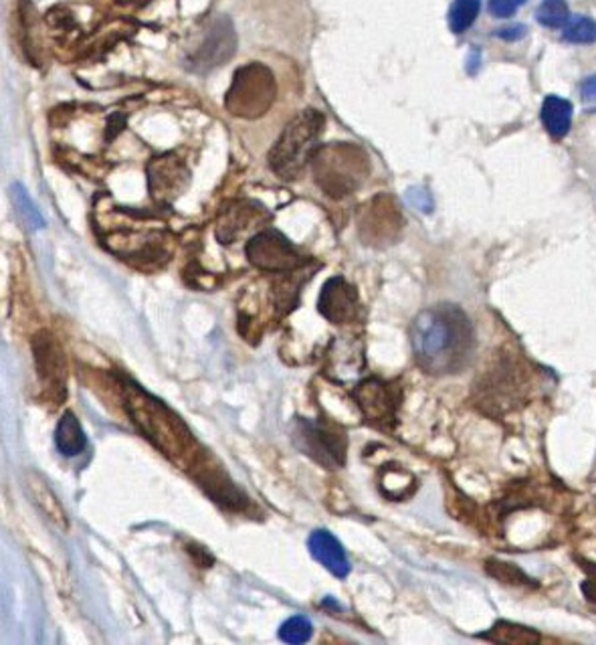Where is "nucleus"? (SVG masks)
<instances>
[{"instance_id": "nucleus-13", "label": "nucleus", "mask_w": 596, "mask_h": 645, "mask_svg": "<svg viewBox=\"0 0 596 645\" xmlns=\"http://www.w3.org/2000/svg\"><path fill=\"white\" fill-rule=\"evenodd\" d=\"M150 192L158 200H172L187 185L188 172L177 156H160L148 168Z\"/></svg>"}, {"instance_id": "nucleus-8", "label": "nucleus", "mask_w": 596, "mask_h": 645, "mask_svg": "<svg viewBox=\"0 0 596 645\" xmlns=\"http://www.w3.org/2000/svg\"><path fill=\"white\" fill-rule=\"evenodd\" d=\"M245 254L255 267L264 271H274V274L296 271L309 264L306 257L299 256L298 249L288 237L276 229H266L255 235L254 239L247 244Z\"/></svg>"}, {"instance_id": "nucleus-28", "label": "nucleus", "mask_w": 596, "mask_h": 645, "mask_svg": "<svg viewBox=\"0 0 596 645\" xmlns=\"http://www.w3.org/2000/svg\"><path fill=\"white\" fill-rule=\"evenodd\" d=\"M580 96H583V103H585L586 110L596 111V73L583 81Z\"/></svg>"}, {"instance_id": "nucleus-15", "label": "nucleus", "mask_w": 596, "mask_h": 645, "mask_svg": "<svg viewBox=\"0 0 596 645\" xmlns=\"http://www.w3.org/2000/svg\"><path fill=\"white\" fill-rule=\"evenodd\" d=\"M264 215H266V209H261L255 202L232 207L231 211L222 215L217 235L222 244L235 241L239 235L244 234L245 229H249V225H255Z\"/></svg>"}, {"instance_id": "nucleus-16", "label": "nucleus", "mask_w": 596, "mask_h": 645, "mask_svg": "<svg viewBox=\"0 0 596 645\" xmlns=\"http://www.w3.org/2000/svg\"><path fill=\"white\" fill-rule=\"evenodd\" d=\"M573 103L558 96H548L542 103V123L554 140H563L573 128Z\"/></svg>"}, {"instance_id": "nucleus-24", "label": "nucleus", "mask_w": 596, "mask_h": 645, "mask_svg": "<svg viewBox=\"0 0 596 645\" xmlns=\"http://www.w3.org/2000/svg\"><path fill=\"white\" fill-rule=\"evenodd\" d=\"M311 634H314V625H311L308 617H304V615L289 617L288 622L279 627V637H281L286 644H306L309 637H311Z\"/></svg>"}, {"instance_id": "nucleus-29", "label": "nucleus", "mask_w": 596, "mask_h": 645, "mask_svg": "<svg viewBox=\"0 0 596 645\" xmlns=\"http://www.w3.org/2000/svg\"><path fill=\"white\" fill-rule=\"evenodd\" d=\"M407 199L410 200L413 207H417L423 212H429L433 209V200L423 189H410L407 192Z\"/></svg>"}, {"instance_id": "nucleus-19", "label": "nucleus", "mask_w": 596, "mask_h": 645, "mask_svg": "<svg viewBox=\"0 0 596 645\" xmlns=\"http://www.w3.org/2000/svg\"><path fill=\"white\" fill-rule=\"evenodd\" d=\"M484 637L489 639V642L508 645H536L542 642L538 632H534L530 627L518 625V623L509 622H497Z\"/></svg>"}, {"instance_id": "nucleus-5", "label": "nucleus", "mask_w": 596, "mask_h": 645, "mask_svg": "<svg viewBox=\"0 0 596 645\" xmlns=\"http://www.w3.org/2000/svg\"><path fill=\"white\" fill-rule=\"evenodd\" d=\"M277 98V83L274 73L261 63L237 69L231 88L225 96L227 111L241 120L264 118Z\"/></svg>"}, {"instance_id": "nucleus-3", "label": "nucleus", "mask_w": 596, "mask_h": 645, "mask_svg": "<svg viewBox=\"0 0 596 645\" xmlns=\"http://www.w3.org/2000/svg\"><path fill=\"white\" fill-rule=\"evenodd\" d=\"M326 118L318 110H304L286 126L269 152V167L277 177L284 180L301 177L318 150Z\"/></svg>"}, {"instance_id": "nucleus-23", "label": "nucleus", "mask_w": 596, "mask_h": 645, "mask_svg": "<svg viewBox=\"0 0 596 645\" xmlns=\"http://www.w3.org/2000/svg\"><path fill=\"white\" fill-rule=\"evenodd\" d=\"M564 41L576 44H590L596 41V21L588 17H576L566 22L563 31Z\"/></svg>"}, {"instance_id": "nucleus-26", "label": "nucleus", "mask_w": 596, "mask_h": 645, "mask_svg": "<svg viewBox=\"0 0 596 645\" xmlns=\"http://www.w3.org/2000/svg\"><path fill=\"white\" fill-rule=\"evenodd\" d=\"M306 278L296 281V278H286L276 288V306L277 310L288 314L294 310V306L298 304L299 289L304 286Z\"/></svg>"}, {"instance_id": "nucleus-4", "label": "nucleus", "mask_w": 596, "mask_h": 645, "mask_svg": "<svg viewBox=\"0 0 596 645\" xmlns=\"http://www.w3.org/2000/svg\"><path fill=\"white\" fill-rule=\"evenodd\" d=\"M126 403L132 413L133 423L156 447L165 452L166 456H177L187 449L190 441L187 425L182 419H178L165 403L150 397L136 385L126 387Z\"/></svg>"}, {"instance_id": "nucleus-30", "label": "nucleus", "mask_w": 596, "mask_h": 645, "mask_svg": "<svg viewBox=\"0 0 596 645\" xmlns=\"http://www.w3.org/2000/svg\"><path fill=\"white\" fill-rule=\"evenodd\" d=\"M526 34V27L524 24H511V27H506V29H499L497 31V37L506 39V41H518Z\"/></svg>"}, {"instance_id": "nucleus-31", "label": "nucleus", "mask_w": 596, "mask_h": 645, "mask_svg": "<svg viewBox=\"0 0 596 645\" xmlns=\"http://www.w3.org/2000/svg\"><path fill=\"white\" fill-rule=\"evenodd\" d=\"M583 593H585L588 603H593L596 607V580H586L585 585H583Z\"/></svg>"}, {"instance_id": "nucleus-14", "label": "nucleus", "mask_w": 596, "mask_h": 645, "mask_svg": "<svg viewBox=\"0 0 596 645\" xmlns=\"http://www.w3.org/2000/svg\"><path fill=\"white\" fill-rule=\"evenodd\" d=\"M309 555L314 556L321 567L328 568L334 577L346 578L350 575V560L338 538L328 530H314L308 538Z\"/></svg>"}, {"instance_id": "nucleus-25", "label": "nucleus", "mask_w": 596, "mask_h": 645, "mask_svg": "<svg viewBox=\"0 0 596 645\" xmlns=\"http://www.w3.org/2000/svg\"><path fill=\"white\" fill-rule=\"evenodd\" d=\"M487 573L506 585H530L532 583V578H528L522 568L508 565V563H499V560H489Z\"/></svg>"}, {"instance_id": "nucleus-18", "label": "nucleus", "mask_w": 596, "mask_h": 645, "mask_svg": "<svg viewBox=\"0 0 596 645\" xmlns=\"http://www.w3.org/2000/svg\"><path fill=\"white\" fill-rule=\"evenodd\" d=\"M56 445L57 449L66 457L79 456L86 449V445H88L86 431L81 429V423L78 421V417L73 413H66L57 425Z\"/></svg>"}, {"instance_id": "nucleus-27", "label": "nucleus", "mask_w": 596, "mask_h": 645, "mask_svg": "<svg viewBox=\"0 0 596 645\" xmlns=\"http://www.w3.org/2000/svg\"><path fill=\"white\" fill-rule=\"evenodd\" d=\"M526 0H489V12L497 19H509L519 11Z\"/></svg>"}, {"instance_id": "nucleus-9", "label": "nucleus", "mask_w": 596, "mask_h": 645, "mask_svg": "<svg viewBox=\"0 0 596 645\" xmlns=\"http://www.w3.org/2000/svg\"><path fill=\"white\" fill-rule=\"evenodd\" d=\"M360 239L370 247H387L395 244L403 231V212L388 195H378L366 202L358 215Z\"/></svg>"}, {"instance_id": "nucleus-1", "label": "nucleus", "mask_w": 596, "mask_h": 645, "mask_svg": "<svg viewBox=\"0 0 596 645\" xmlns=\"http://www.w3.org/2000/svg\"><path fill=\"white\" fill-rule=\"evenodd\" d=\"M410 346L415 363L427 375H457L474 356V326L459 306L439 304L420 311L413 320Z\"/></svg>"}, {"instance_id": "nucleus-10", "label": "nucleus", "mask_w": 596, "mask_h": 645, "mask_svg": "<svg viewBox=\"0 0 596 645\" xmlns=\"http://www.w3.org/2000/svg\"><path fill=\"white\" fill-rule=\"evenodd\" d=\"M358 409L365 415L366 421L380 429H388L397 421L400 393L390 383L378 378H368L352 390Z\"/></svg>"}, {"instance_id": "nucleus-6", "label": "nucleus", "mask_w": 596, "mask_h": 645, "mask_svg": "<svg viewBox=\"0 0 596 645\" xmlns=\"http://www.w3.org/2000/svg\"><path fill=\"white\" fill-rule=\"evenodd\" d=\"M296 445L320 466L336 469L346 464L348 439L338 425L324 419H299L296 425Z\"/></svg>"}, {"instance_id": "nucleus-12", "label": "nucleus", "mask_w": 596, "mask_h": 645, "mask_svg": "<svg viewBox=\"0 0 596 645\" xmlns=\"http://www.w3.org/2000/svg\"><path fill=\"white\" fill-rule=\"evenodd\" d=\"M318 310L331 324H350L360 311L358 291L344 278H331L324 284Z\"/></svg>"}, {"instance_id": "nucleus-22", "label": "nucleus", "mask_w": 596, "mask_h": 645, "mask_svg": "<svg viewBox=\"0 0 596 645\" xmlns=\"http://www.w3.org/2000/svg\"><path fill=\"white\" fill-rule=\"evenodd\" d=\"M11 197L17 211L21 215L22 222L29 225V229H33V231L41 229L44 225L43 217H41L39 209L34 207L31 197L27 195V190L22 189L21 185H12Z\"/></svg>"}, {"instance_id": "nucleus-2", "label": "nucleus", "mask_w": 596, "mask_h": 645, "mask_svg": "<svg viewBox=\"0 0 596 645\" xmlns=\"http://www.w3.org/2000/svg\"><path fill=\"white\" fill-rule=\"evenodd\" d=\"M309 165L318 187L331 199L352 195L370 175V158L360 146L348 142L321 146Z\"/></svg>"}, {"instance_id": "nucleus-20", "label": "nucleus", "mask_w": 596, "mask_h": 645, "mask_svg": "<svg viewBox=\"0 0 596 645\" xmlns=\"http://www.w3.org/2000/svg\"><path fill=\"white\" fill-rule=\"evenodd\" d=\"M479 9H481V0H453L451 11H449V27L453 33H465L467 29H471Z\"/></svg>"}, {"instance_id": "nucleus-17", "label": "nucleus", "mask_w": 596, "mask_h": 645, "mask_svg": "<svg viewBox=\"0 0 596 645\" xmlns=\"http://www.w3.org/2000/svg\"><path fill=\"white\" fill-rule=\"evenodd\" d=\"M27 489L33 498L34 506H39L43 510L44 516L56 523L61 530H67L69 528V523H67L66 510L63 506L57 500L56 494L49 489V486L44 484L43 479L34 474H27Z\"/></svg>"}, {"instance_id": "nucleus-11", "label": "nucleus", "mask_w": 596, "mask_h": 645, "mask_svg": "<svg viewBox=\"0 0 596 645\" xmlns=\"http://www.w3.org/2000/svg\"><path fill=\"white\" fill-rule=\"evenodd\" d=\"M34 368L47 390L56 399H66V356L56 338L49 333H39L33 338Z\"/></svg>"}, {"instance_id": "nucleus-7", "label": "nucleus", "mask_w": 596, "mask_h": 645, "mask_svg": "<svg viewBox=\"0 0 596 645\" xmlns=\"http://www.w3.org/2000/svg\"><path fill=\"white\" fill-rule=\"evenodd\" d=\"M237 51V33L229 17H215L205 27L199 44L188 51L185 66L192 73H209L225 66Z\"/></svg>"}, {"instance_id": "nucleus-21", "label": "nucleus", "mask_w": 596, "mask_h": 645, "mask_svg": "<svg viewBox=\"0 0 596 645\" xmlns=\"http://www.w3.org/2000/svg\"><path fill=\"white\" fill-rule=\"evenodd\" d=\"M536 19L548 29H563L570 21V11L566 0H542Z\"/></svg>"}]
</instances>
